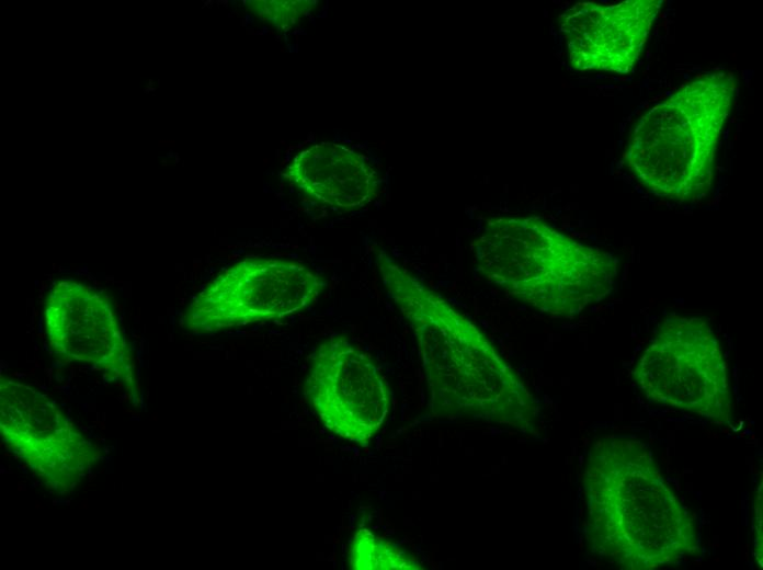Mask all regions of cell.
I'll return each instance as SVG.
<instances>
[{
    "mask_svg": "<svg viewBox=\"0 0 763 570\" xmlns=\"http://www.w3.org/2000/svg\"><path fill=\"white\" fill-rule=\"evenodd\" d=\"M376 264L415 335L433 414L534 433L538 404L486 335L386 253L378 254Z\"/></svg>",
    "mask_w": 763,
    "mask_h": 570,
    "instance_id": "cell-1",
    "label": "cell"
},
{
    "mask_svg": "<svg viewBox=\"0 0 763 570\" xmlns=\"http://www.w3.org/2000/svg\"><path fill=\"white\" fill-rule=\"evenodd\" d=\"M287 176L304 194L342 210L364 206L377 189L376 172L367 160L338 145L300 152L288 167Z\"/></svg>",
    "mask_w": 763,
    "mask_h": 570,
    "instance_id": "cell-11",
    "label": "cell"
},
{
    "mask_svg": "<svg viewBox=\"0 0 763 570\" xmlns=\"http://www.w3.org/2000/svg\"><path fill=\"white\" fill-rule=\"evenodd\" d=\"M583 532L596 558L625 570L675 566L699 550L697 527L648 446L603 436L582 475Z\"/></svg>",
    "mask_w": 763,
    "mask_h": 570,
    "instance_id": "cell-2",
    "label": "cell"
},
{
    "mask_svg": "<svg viewBox=\"0 0 763 570\" xmlns=\"http://www.w3.org/2000/svg\"><path fill=\"white\" fill-rule=\"evenodd\" d=\"M144 91H145L146 93H148L149 91H155V88H153V87H146V88L144 89Z\"/></svg>",
    "mask_w": 763,
    "mask_h": 570,
    "instance_id": "cell-14",
    "label": "cell"
},
{
    "mask_svg": "<svg viewBox=\"0 0 763 570\" xmlns=\"http://www.w3.org/2000/svg\"><path fill=\"white\" fill-rule=\"evenodd\" d=\"M662 1L628 0L604 5L581 2L560 16L569 59L579 70L629 72Z\"/></svg>",
    "mask_w": 763,
    "mask_h": 570,
    "instance_id": "cell-10",
    "label": "cell"
},
{
    "mask_svg": "<svg viewBox=\"0 0 763 570\" xmlns=\"http://www.w3.org/2000/svg\"><path fill=\"white\" fill-rule=\"evenodd\" d=\"M486 280L554 317H572L608 296L617 261L535 217L490 219L475 242Z\"/></svg>",
    "mask_w": 763,
    "mask_h": 570,
    "instance_id": "cell-3",
    "label": "cell"
},
{
    "mask_svg": "<svg viewBox=\"0 0 763 570\" xmlns=\"http://www.w3.org/2000/svg\"><path fill=\"white\" fill-rule=\"evenodd\" d=\"M45 328L49 345L59 357L93 365L117 377L132 374L115 314L93 287L75 281L54 284L46 300Z\"/></svg>",
    "mask_w": 763,
    "mask_h": 570,
    "instance_id": "cell-9",
    "label": "cell"
},
{
    "mask_svg": "<svg viewBox=\"0 0 763 570\" xmlns=\"http://www.w3.org/2000/svg\"><path fill=\"white\" fill-rule=\"evenodd\" d=\"M324 281L307 265L286 259L251 256L223 270L192 300L186 328L209 334L281 320L309 308Z\"/></svg>",
    "mask_w": 763,
    "mask_h": 570,
    "instance_id": "cell-6",
    "label": "cell"
},
{
    "mask_svg": "<svg viewBox=\"0 0 763 570\" xmlns=\"http://www.w3.org/2000/svg\"><path fill=\"white\" fill-rule=\"evenodd\" d=\"M153 84H155V81H153L152 79H149V80H148V83H147V87H153Z\"/></svg>",
    "mask_w": 763,
    "mask_h": 570,
    "instance_id": "cell-15",
    "label": "cell"
},
{
    "mask_svg": "<svg viewBox=\"0 0 763 570\" xmlns=\"http://www.w3.org/2000/svg\"><path fill=\"white\" fill-rule=\"evenodd\" d=\"M633 377L651 402L716 423L731 419L728 365L720 342L703 318L665 317L639 356Z\"/></svg>",
    "mask_w": 763,
    "mask_h": 570,
    "instance_id": "cell-5",
    "label": "cell"
},
{
    "mask_svg": "<svg viewBox=\"0 0 763 570\" xmlns=\"http://www.w3.org/2000/svg\"><path fill=\"white\" fill-rule=\"evenodd\" d=\"M761 503L762 502H761V491H760V494H758V501L755 503V508H756L755 516H756V518L754 520V524L759 525V527H756L754 532H755L756 558L758 559L760 558V562L762 565V561H761V558H762V527H761L762 522H761V517L759 520V516L762 515L761 514V509H762Z\"/></svg>",
    "mask_w": 763,
    "mask_h": 570,
    "instance_id": "cell-13",
    "label": "cell"
},
{
    "mask_svg": "<svg viewBox=\"0 0 763 570\" xmlns=\"http://www.w3.org/2000/svg\"><path fill=\"white\" fill-rule=\"evenodd\" d=\"M734 91L732 73H707L644 114L626 151L635 178L651 193L677 202L707 194Z\"/></svg>",
    "mask_w": 763,
    "mask_h": 570,
    "instance_id": "cell-4",
    "label": "cell"
},
{
    "mask_svg": "<svg viewBox=\"0 0 763 570\" xmlns=\"http://www.w3.org/2000/svg\"><path fill=\"white\" fill-rule=\"evenodd\" d=\"M304 390L324 428L356 444L369 443L390 409L389 389L378 366L342 335L318 345Z\"/></svg>",
    "mask_w": 763,
    "mask_h": 570,
    "instance_id": "cell-8",
    "label": "cell"
},
{
    "mask_svg": "<svg viewBox=\"0 0 763 570\" xmlns=\"http://www.w3.org/2000/svg\"><path fill=\"white\" fill-rule=\"evenodd\" d=\"M0 431L5 445L57 493L71 491L99 458L45 395L7 378L0 385Z\"/></svg>",
    "mask_w": 763,
    "mask_h": 570,
    "instance_id": "cell-7",
    "label": "cell"
},
{
    "mask_svg": "<svg viewBox=\"0 0 763 570\" xmlns=\"http://www.w3.org/2000/svg\"><path fill=\"white\" fill-rule=\"evenodd\" d=\"M349 565L354 570L423 568L411 554L367 528H361L354 534L349 548Z\"/></svg>",
    "mask_w": 763,
    "mask_h": 570,
    "instance_id": "cell-12",
    "label": "cell"
}]
</instances>
